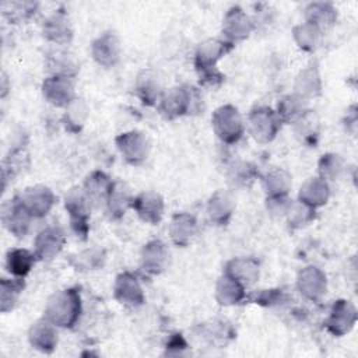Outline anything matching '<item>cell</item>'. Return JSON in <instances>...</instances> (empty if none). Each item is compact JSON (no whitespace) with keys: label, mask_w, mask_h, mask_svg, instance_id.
Segmentation results:
<instances>
[{"label":"cell","mask_w":358,"mask_h":358,"mask_svg":"<svg viewBox=\"0 0 358 358\" xmlns=\"http://www.w3.org/2000/svg\"><path fill=\"white\" fill-rule=\"evenodd\" d=\"M263 186L267 197L285 196L292 186L291 175L281 168H273L263 176Z\"/></svg>","instance_id":"836d02e7"},{"label":"cell","mask_w":358,"mask_h":358,"mask_svg":"<svg viewBox=\"0 0 358 358\" xmlns=\"http://www.w3.org/2000/svg\"><path fill=\"white\" fill-rule=\"evenodd\" d=\"M64 243H66L64 231L57 225H50L42 229L36 235L34 241V249H35L34 253L38 260L50 262L62 252Z\"/></svg>","instance_id":"9c48e42d"},{"label":"cell","mask_w":358,"mask_h":358,"mask_svg":"<svg viewBox=\"0 0 358 358\" xmlns=\"http://www.w3.org/2000/svg\"><path fill=\"white\" fill-rule=\"evenodd\" d=\"M330 196V189L329 185L324 179L320 176L309 178L308 180L303 182V185L299 189V201L308 204L309 207H320L327 203Z\"/></svg>","instance_id":"603a6c76"},{"label":"cell","mask_w":358,"mask_h":358,"mask_svg":"<svg viewBox=\"0 0 358 358\" xmlns=\"http://www.w3.org/2000/svg\"><path fill=\"white\" fill-rule=\"evenodd\" d=\"M294 130L302 143L310 147L315 145L320 133V124H319L317 116L308 109L294 122Z\"/></svg>","instance_id":"d6a6232c"},{"label":"cell","mask_w":358,"mask_h":358,"mask_svg":"<svg viewBox=\"0 0 358 358\" xmlns=\"http://www.w3.org/2000/svg\"><path fill=\"white\" fill-rule=\"evenodd\" d=\"M115 143L123 158L131 165L141 164L144 159H147L150 154L148 138L143 133L136 130L119 134L115 138Z\"/></svg>","instance_id":"52a82bcc"},{"label":"cell","mask_w":358,"mask_h":358,"mask_svg":"<svg viewBox=\"0 0 358 358\" xmlns=\"http://www.w3.org/2000/svg\"><path fill=\"white\" fill-rule=\"evenodd\" d=\"M292 200H289L288 194L285 196H271L266 199L267 210L271 215H284L287 214Z\"/></svg>","instance_id":"bcb514c9"},{"label":"cell","mask_w":358,"mask_h":358,"mask_svg":"<svg viewBox=\"0 0 358 358\" xmlns=\"http://www.w3.org/2000/svg\"><path fill=\"white\" fill-rule=\"evenodd\" d=\"M48 70L52 76H60L73 78L78 71V63L76 59L64 50H52L46 57Z\"/></svg>","instance_id":"f546056e"},{"label":"cell","mask_w":358,"mask_h":358,"mask_svg":"<svg viewBox=\"0 0 358 358\" xmlns=\"http://www.w3.org/2000/svg\"><path fill=\"white\" fill-rule=\"evenodd\" d=\"M306 110H308L306 99L294 92L280 99L275 112L282 120V123H294Z\"/></svg>","instance_id":"e575fe53"},{"label":"cell","mask_w":358,"mask_h":358,"mask_svg":"<svg viewBox=\"0 0 358 358\" xmlns=\"http://www.w3.org/2000/svg\"><path fill=\"white\" fill-rule=\"evenodd\" d=\"M285 299H287V296L282 289L273 288V289H262L260 292L255 294L252 301L262 306H273L280 302H284Z\"/></svg>","instance_id":"f6af8a7d"},{"label":"cell","mask_w":358,"mask_h":358,"mask_svg":"<svg viewBox=\"0 0 358 358\" xmlns=\"http://www.w3.org/2000/svg\"><path fill=\"white\" fill-rule=\"evenodd\" d=\"M296 288L303 298L316 302L326 294V275L320 268L315 266H308L298 273Z\"/></svg>","instance_id":"5bb4252c"},{"label":"cell","mask_w":358,"mask_h":358,"mask_svg":"<svg viewBox=\"0 0 358 358\" xmlns=\"http://www.w3.org/2000/svg\"><path fill=\"white\" fill-rule=\"evenodd\" d=\"M292 36L299 49L305 52H313L317 49L322 39V29L310 22H302L294 27Z\"/></svg>","instance_id":"d590c367"},{"label":"cell","mask_w":358,"mask_h":358,"mask_svg":"<svg viewBox=\"0 0 358 358\" xmlns=\"http://www.w3.org/2000/svg\"><path fill=\"white\" fill-rule=\"evenodd\" d=\"M25 284L22 278H1L0 280V310L7 313L14 309Z\"/></svg>","instance_id":"8d00e7d4"},{"label":"cell","mask_w":358,"mask_h":358,"mask_svg":"<svg viewBox=\"0 0 358 358\" xmlns=\"http://www.w3.org/2000/svg\"><path fill=\"white\" fill-rule=\"evenodd\" d=\"M20 199L24 207L29 211L34 218L45 217L56 203L55 193L43 185H35L27 187L21 194Z\"/></svg>","instance_id":"8fae6325"},{"label":"cell","mask_w":358,"mask_h":358,"mask_svg":"<svg viewBox=\"0 0 358 358\" xmlns=\"http://www.w3.org/2000/svg\"><path fill=\"white\" fill-rule=\"evenodd\" d=\"M131 207L137 215L151 225L158 224L164 215V199L155 192H143L133 197Z\"/></svg>","instance_id":"e0dca14e"},{"label":"cell","mask_w":358,"mask_h":358,"mask_svg":"<svg viewBox=\"0 0 358 358\" xmlns=\"http://www.w3.org/2000/svg\"><path fill=\"white\" fill-rule=\"evenodd\" d=\"M136 92L145 105H154L158 102L162 96L158 77L150 70L141 71L136 81Z\"/></svg>","instance_id":"f1b7e54d"},{"label":"cell","mask_w":358,"mask_h":358,"mask_svg":"<svg viewBox=\"0 0 358 358\" xmlns=\"http://www.w3.org/2000/svg\"><path fill=\"white\" fill-rule=\"evenodd\" d=\"M319 176L324 180H334L344 169V161L337 154H324L319 159Z\"/></svg>","instance_id":"7bdbcfd3"},{"label":"cell","mask_w":358,"mask_h":358,"mask_svg":"<svg viewBox=\"0 0 358 358\" xmlns=\"http://www.w3.org/2000/svg\"><path fill=\"white\" fill-rule=\"evenodd\" d=\"M3 14L10 21L20 22L29 20L35 11H36V3L32 1H17V3H4L3 6Z\"/></svg>","instance_id":"b9f144b4"},{"label":"cell","mask_w":358,"mask_h":358,"mask_svg":"<svg viewBox=\"0 0 358 358\" xmlns=\"http://www.w3.org/2000/svg\"><path fill=\"white\" fill-rule=\"evenodd\" d=\"M105 260V255L101 249L91 248L87 250H83L77 253L76 256H71L70 263L77 268V270H94L102 266Z\"/></svg>","instance_id":"60d3db41"},{"label":"cell","mask_w":358,"mask_h":358,"mask_svg":"<svg viewBox=\"0 0 358 358\" xmlns=\"http://www.w3.org/2000/svg\"><path fill=\"white\" fill-rule=\"evenodd\" d=\"M169 252L164 242L154 239L141 249V268L150 274L161 273L168 263Z\"/></svg>","instance_id":"ffe728a7"},{"label":"cell","mask_w":358,"mask_h":358,"mask_svg":"<svg viewBox=\"0 0 358 358\" xmlns=\"http://www.w3.org/2000/svg\"><path fill=\"white\" fill-rule=\"evenodd\" d=\"M235 208V200L227 190H217L207 201V214L217 225H225Z\"/></svg>","instance_id":"44dd1931"},{"label":"cell","mask_w":358,"mask_h":358,"mask_svg":"<svg viewBox=\"0 0 358 358\" xmlns=\"http://www.w3.org/2000/svg\"><path fill=\"white\" fill-rule=\"evenodd\" d=\"M28 164V155L22 148L11 150L3 162V187H6L7 180H13Z\"/></svg>","instance_id":"f35d334b"},{"label":"cell","mask_w":358,"mask_h":358,"mask_svg":"<svg viewBox=\"0 0 358 358\" xmlns=\"http://www.w3.org/2000/svg\"><path fill=\"white\" fill-rule=\"evenodd\" d=\"M131 201H133V197L127 186L122 182H113V186L105 201L109 217L113 220L122 218L126 210L131 207Z\"/></svg>","instance_id":"4316f807"},{"label":"cell","mask_w":358,"mask_h":358,"mask_svg":"<svg viewBox=\"0 0 358 358\" xmlns=\"http://www.w3.org/2000/svg\"><path fill=\"white\" fill-rule=\"evenodd\" d=\"M193 106V94L187 87H173L159 99V110L166 119H175L190 113Z\"/></svg>","instance_id":"ba28073f"},{"label":"cell","mask_w":358,"mask_h":358,"mask_svg":"<svg viewBox=\"0 0 358 358\" xmlns=\"http://www.w3.org/2000/svg\"><path fill=\"white\" fill-rule=\"evenodd\" d=\"M213 130L217 137L227 144H235L245 131L242 115L232 105H222L214 110L211 116Z\"/></svg>","instance_id":"277c9868"},{"label":"cell","mask_w":358,"mask_h":358,"mask_svg":"<svg viewBox=\"0 0 358 358\" xmlns=\"http://www.w3.org/2000/svg\"><path fill=\"white\" fill-rule=\"evenodd\" d=\"M187 347L185 337L180 333H175L166 343V355H180Z\"/></svg>","instance_id":"7dc6e473"},{"label":"cell","mask_w":358,"mask_h":358,"mask_svg":"<svg viewBox=\"0 0 358 358\" xmlns=\"http://www.w3.org/2000/svg\"><path fill=\"white\" fill-rule=\"evenodd\" d=\"M43 36L56 45H67L73 39V27L67 14L57 11L48 17L42 25Z\"/></svg>","instance_id":"d6986e66"},{"label":"cell","mask_w":358,"mask_h":358,"mask_svg":"<svg viewBox=\"0 0 358 358\" xmlns=\"http://www.w3.org/2000/svg\"><path fill=\"white\" fill-rule=\"evenodd\" d=\"M45 316L56 327L70 329L77 324L81 315V296L77 288L55 292L46 302Z\"/></svg>","instance_id":"7a4b0ae2"},{"label":"cell","mask_w":358,"mask_h":358,"mask_svg":"<svg viewBox=\"0 0 358 358\" xmlns=\"http://www.w3.org/2000/svg\"><path fill=\"white\" fill-rule=\"evenodd\" d=\"M88 116V108L87 103L83 99L76 98L67 108L63 115V123L66 126V130L71 133H77L84 126Z\"/></svg>","instance_id":"74e56055"},{"label":"cell","mask_w":358,"mask_h":358,"mask_svg":"<svg viewBox=\"0 0 358 358\" xmlns=\"http://www.w3.org/2000/svg\"><path fill=\"white\" fill-rule=\"evenodd\" d=\"M355 322H357L355 306L350 301L338 299L333 303L330 315L327 316L324 324L331 334L341 337L354 327Z\"/></svg>","instance_id":"7c38bea8"},{"label":"cell","mask_w":358,"mask_h":358,"mask_svg":"<svg viewBox=\"0 0 358 358\" xmlns=\"http://www.w3.org/2000/svg\"><path fill=\"white\" fill-rule=\"evenodd\" d=\"M197 229V221L192 214L178 213L169 224V235L176 246H187Z\"/></svg>","instance_id":"7402d4cb"},{"label":"cell","mask_w":358,"mask_h":358,"mask_svg":"<svg viewBox=\"0 0 358 358\" xmlns=\"http://www.w3.org/2000/svg\"><path fill=\"white\" fill-rule=\"evenodd\" d=\"M281 124L282 120L280 119L277 112L268 106L255 108L248 116L249 133L259 143L271 141L277 136Z\"/></svg>","instance_id":"5b68a950"},{"label":"cell","mask_w":358,"mask_h":358,"mask_svg":"<svg viewBox=\"0 0 358 358\" xmlns=\"http://www.w3.org/2000/svg\"><path fill=\"white\" fill-rule=\"evenodd\" d=\"M245 288L238 280L224 273L215 285V299L225 306L236 305L245 299Z\"/></svg>","instance_id":"484cf974"},{"label":"cell","mask_w":358,"mask_h":358,"mask_svg":"<svg viewBox=\"0 0 358 358\" xmlns=\"http://www.w3.org/2000/svg\"><path fill=\"white\" fill-rule=\"evenodd\" d=\"M306 22L316 25L319 29L331 27L337 20V10L330 3H310L305 8Z\"/></svg>","instance_id":"1f68e13d"},{"label":"cell","mask_w":358,"mask_h":358,"mask_svg":"<svg viewBox=\"0 0 358 358\" xmlns=\"http://www.w3.org/2000/svg\"><path fill=\"white\" fill-rule=\"evenodd\" d=\"M224 273L238 280L243 287H248L259 278V263L250 257H236L225 264Z\"/></svg>","instance_id":"cb8c5ba5"},{"label":"cell","mask_w":358,"mask_h":358,"mask_svg":"<svg viewBox=\"0 0 358 358\" xmlns=\"http://www.w3.org/2000/svg\"><path fill=\"white\" fill-rule=\"evenodd\" d=\"M234 43L225 39H207L199 45L194 55V67L201 84L215 85L222 83L224 76L217 70V62L224 57Z\"/></svg>","instance_id":"6da1fadb"},{"label":"cell","mask_w":358,"mask_h":358,"mask_svg":"<svg viewBox=\"0 0 358 358\" xmlns=\"http://www.w3.org/2000/svg\"><path fill=\"white\" fill-rule=\"evenodd\" d=\"M112 186H113V182L106 173H103L102 171H94L85 178L83 187L87 192V194L91 197L92 203L95 204V203L106 201Z\"/></svg>","instance_id":"4dcf8cb0"},{"label":"cell","mask_w":358,"mask_h":358,"mask_svg":"<svg viewBox=\"0 0 358 358\" xmlns=\"http://www.w3.org/2000/svg\"><path fill=\"white\" fill-rule=\"evenodd\" d=\"M113 295L116 301L127 306H140L144 303V292L138 278L129 271L120 273L113 285Z\"/></svg>","instance_id":"9a60e30c"},{"label":"cell","mask_w":358,"mask_h":358,"mask_svg":"<svg viewBox=\"0 0 358 358\" xmlns=\"http://www.w3.org/2000/svg\"><path fill=\"white\" fill-rule=\"evenodd\" d=\"M255 29L252 18L238 6L231 7L222 18V34L225 41L234 43L246 39Z\"/></svg>","instance_id":"30bf717a"},{"label":"cell","mask_w":358,"mask_h":358,"mask_svg":"<svg viewBox=\"0 0 358 358\" xmlns=\"http://www.w3.org/2000/svg\"><path fill=\"white\" fill-rule=\"evenodd\" d=\"M29 344L45 354H50L57 345V331L56 326L46 317L32 323L28 331Z\"/></svg>","instance_id":"ac0fdd59"},{"label":"cell","mask_w":358,"mask_h":358,"mask_svg":"<svg viewBox=\"0 0 358 358\" xmlns=\"http://www.w3.org/2000/svg\"><path fill=\"white\" fill-rule=\"evenodd\" d=\"M92 206L94 203L84 187H74L64 197V207L70 215V227L81 239H87Z\"/></svg>","instance_id":"3957f363"},{"label":"cell","mask_w":358,"mask_h":358,"mask_svg":"<svg viewBox=\"0 0 358 358\" xmlns=\"http://www.w3.org/2000/svg\"><path fill=\"white\" fill-rule=\"evenodd\" d=\"M35 260H36L35 253H31L27 249H22V248L10 249L6 255V268L11 275L24 278L31 271Z\"/></svg>","instance_id":"83f0119b"},{"label":"cell","mask_w":358,"mask_h":358,"mask_svg":"<svg viewBox=\"0 0 358 358\" xmlns=\"http://www.w3.org/2000/svg\"><path fill=\"white\" fill-rule=\"evenodd\" d=\"M32 215L24 207L20 196H14L1 206V222L17 238H24L31 227Z\"/></svg>","instance_id":"8992f818"},{"label":"cell","mask_w":358,"mask_h":358,"mask_svg":"<svg viewBox=\"0 0 358 358\" xmlns=\"http://www.w3.org/2000/svg\"><path fill=\"white\" fill-rule=\"evenodd\" d=\"M120 41L115 32H103L91 43V55L102 67H113L120 59Z\"/></svg>","instance_id":"2e32d148"},{"label":"cell","mask_w":358,"mask_h":358,"mask_svg":"<svg viewBox=\"0 0 358 358\" xmlns=\"http://www.w3.org/2000/svg\"><path fill=\"white\" fill-rule=\"evenodd\" d=\"M257 175L259 173H257L256 166L253 164L245 162V161L235 162L232 165V168L229 169L231 180L239 186H246V185L252 183L257 178Z\"/></svg>","instance_id":"ee69618b"},{"label":"cell","mask_w":358,"mask_h":358,"mask_svg":"<svg viewBox=\"0 0 358 358\" xmlns=\"http://www.w3.org/2000/svg\"><path fill=\"white\" fill-rule=\"evenodd\" d=\"M42 94L43 98L59 108H67L74 99V85L71 78L50 76L42 83Z\"/></svg>","instance_id":"4fadbf2b"},{"label":"cell","mask_w":358,"mask_h":358,"mask_svg":"<svg viewBox=\"0 0 358 358\" xmlns=\"http://www.w3.org/2000/svg\"><path fill=\"white\" fill-rule=\"evenodd\" d=\"M294 90H295L296 95H299L305 99L315 98L320 94L322 78H320L316 64H309L303 70L299 71V74L295 78Z\"/></svg>","instance_id":"d4e9b609"},{"label":"cell","mask_w":358,"mask_h":358,"mask_svg":"<svg viewBox=\"0 0 358 358\" xmlns=\"http://www.w3.org/2000/svg\"><path fill=\"white\" fill-rule=\"evenodd\" d=\"M288 222L292 228H302L308 225L315 218V208L309 207L302 201H292L288 211H287Z\"/></svg>","instance_id":"ab89813d"}]
</instances>
